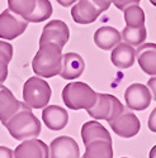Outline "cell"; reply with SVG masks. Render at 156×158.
Here are the masks:
<instances>
[{"label":"cell","mask_w":156,"mask_h":158,"mask_svg":"<svg viewBox=\"0 0 156 158\" xmlns=\"http://www.w3.org/2000/svg\"><path fill=\"white\" fill-rule=\"evenodd\" d=\"M92 2L94 3V5H95L102 13H104L106 10H108V8L110 6V4H114L115 0H92Z\"/></svg>","instance_id":"cell-27"},{"label":"cell","mask_w":156,"mask_h":158,"mask_svg":"<svg viewBox=\"0 0 156 158\" xmlns=\"http://www.w3.org/2000/svg\"><path fill=\"white\" fill-rule=\"evenodd\" d=\"M88 114L98 120H107L108 123H112L115 118H118L121 114L127 111L123 106V104L117 99L115 96L110 94H99L95 105L86 110Z\"/></svg>","instance_id":"cell-5"},{"label":"cell","mask_w":156,"mask_h":158,"mask_svg":"<svg viewBox=\"0 0 156 158\" xmlns=\"http://www.w3.org/2000/svg\"><path fill=\"white\" fill-rule=\"evenodd\" d=\"M122 158H127V157H122Z\"/></svg>","instance_id":"cell-34"},{"label":"cell","mask_w":156,"mask_h":158,"mask_svg":"<svg viewBox=\"0 0 156 158\" xmlns=\"http://www.w3.org/2000/svg\"><path fill=\"white\" fill-rule=\"evenodd\" d=\"M51 87L41 77H29L23 85V100L31 109H43L51 99Z\"/></svg>","instance_id":"cell-4"},{"label":"cell","mask_w":156,"mask_h":158,"mask_svg":"<svg viewBox=\"0 0 156 158\" xmlns=\"http://www.w3.org/2000/svg\"><path fill=\"white\" fill-rule=\"evenodd\" d=\"M0 158H14V152L8 147L0 146Z\"/></svg>","instance_id":"cell-29"},{"label":"cell","mask_w":156,"mask_h":158,"mask_svg":"<svg viewBox=\"0 0 156 158\" xmlns=\"http://www.w3.org/2000/svg\"><path fill=\"white\" fill-rule=\"evenodd\" d=\"M81 138H83V142L85 146L95 139H104V140L112 142V137L109 134V131L100 123L94 122V120L86 122L81 127Z\"/></svg>","instance_id":"cell-19"},{"label":"cell","mask_w":156,"mask_h":158,"mask_svg":"<svg viewBox=\"0 0 156 158\" xmlns=\"http://www.w3.org/2000/svg\"><path fill=\"white\" fill-rule=\"evenodd\" d=\"M121 39H122L121 33L115 28L109 27V25L100 27L94 33V43L104 51L113 49L115 46L121 43Z\"/></svg>","instance_id":"cell-18"},{"label":"cell","mask_w":156,"mask_h":158,"mask_svg":"<svg viewBox=\"0 0 156 158\" xmlns=\"http://www.w3.org/2000/svg\"><path fill=\"white\" fill-rule=\"evenodd\" d=\"M56 2L60 4V5H62V6H71L74 3H76L77 0H56Z\"/></svg>","instance_id":"cell-31"},{"label":"cell","mask_w":156,"mask_h":158,"mask_svg":"<svg viewBox=\"0 0 156 158\" xmlns=\"http://www.w3.org/2000/svg\"><path fill=\"white\" fill-rule=\"evenodd\" d=\"M42 119L48 129L58 131L66 127L69 122V114L58 105H48L42 111Z\"/></svg>","instance_id":"cell-15"},{"label":"cell","mask_w":156,"mask_h":158,"mask_svg":"<svg viewBox=\"0 0 156 158\" xmlns=\"http://www.w3.org/2000/svg\"><path fill=\"white\" fill-rule=\"evenodd\" d=\"M28 27V22L15 15L9 9H5L0 14V38L11 41L20 34Z\"/></svg>","instance_id":"cell-6"},{"label":"cell","mask_w":156,"mask_h":158,"mask_svg":"<svg viewBox=\"0 0 156 158\" xmlns=\"http://www.w3.org/2000/svg\"><path fill=\"white\" fill-rule=\"evenodd\" d=\"M69 38H70V31L66 23H63L62 20H58V19H54L43 27V31L40 38V44L55 43L58 47L63 48L65 44L67 43Z\"/></svg>","instance_id":"cell-8"},{"label":"cell","mask_w":156,"mask_h":158,"mask_svg":"<svg viewBox=\"0 0 156 158\" xmlns=\"http://www.w3.org/2000/svg\"><path fill=\"white\" fill-rule=\"evenodd\" d=\"M136 58L141 70L150 76H156V44L144 43L136 51Z\"/></svg>","instance_id":"cell-16"},{"label":"cell","mask_w":156,"mask_h":158,"mask_svg":"<svg viewBox=\"0 0 156 158\" xmlns=\"http://www.w3.org/2000/svg\"><path fill=\"white\" fill-rule=\"evenodd\" d=\"M109 125L114 134L122 138H132L137 135L141 128L138 118L131 111H124L118 118H115L112 123H109Z\"/></svg>","instance_id":"cell-9"},{"label":"cell","mask_w":156,"mask_h":158,"mask_svg":"<svg viewBox=\"0 0 156 158\" xmlns=\"http://www.w3.org/2000/svg\"><path fill=\"white\" fill-rule=\"evenodd\" d=\"M149 129L154 133H156V108L151 111L150 116H149Z\"/></svg>","instance_id":"cell-28"},{"label":"cell","mask_w":156,"mask_h":158,"mask_svg":"<svg viewBox=\"0 0 156 158\" xmlns=\"http://www.w3.org/2000/svg\"><path fill=\"white\" fill-rule=\"evenodd\" d=\"M150 3H151L154 6H156V0H150Z\"/></svg>","instance_id":"cell-33"},{"label":"cell","mask_w":156,"mask_h":158,"mask_svg":"<svg viewBox=\"0 0 156 158\" xmlns=\"http://www.w3.org/2000/svg\"><path fill=\"white\" fill-rule=\"evenodd\" d=\"M5 128L13 138L22 142L37 138L41 134V122L25 104L5 124Z\"/></svg>","instance_id":"cell-2"},{"label":"cell","mask_w":156,"mask_h":158,"mask_svg":"<svg viewBox=\"0 0 156 158\" xmlns=\"http://www.w3.org/2000/svg\"><path fill=\"white\" fill-rule=\"evenodd\" d=\"M13 46L8 42L0 41V84H3L8 77V64L13 58Z\"/></svg>","instance_id":"cell-25"},{"label":"cell","mask_w":156,"mask_h":158,"mask_svg":"<svg viewBox=\"0 0 156 158\" xmlns=\"http://www.w3.org/2000/svg\"><path fill=\"white\" fill-rule=\"evenodd\" d=\"M100 14L102 11L94 5L92 0H79L71 9V17L77 24H92Z\"/></svg>","instance_id":"cell-13"},{"label":"cell","mask_w":156,"mask_h":158,"mask_svg":"<svg viewBox=\"0 0 156 158\" xmlns=\"http://www.w3.org/2000/svg\"><path fill=\"white\" fill-rule=\"evenodd\" d=\"M149 158H156V144L151 148L150 154H149Z\"/></svg>","instance_id":"cell-32"},{"label":"cell","mask_w":156,"mask_h":158,"mask_svg":"<svg viewBox=\"0 0 156 158\" xmlns=\"http://www.w3.org/2000/svg\"><path fill=\"white\" fill-rule=\"evenodd\" d=\"M85 70V62L79 53L69 52L63 55L62 60V69L60 76L63 80H75L80 77Z\"/></svg>","instance_id":"cell-14"},{"label":"cell","mask_w":156,"mask_h":158,"mask_svg":"<svg viewBox=\"0 0 156 158\" xmlns=\"http://www.w3.org/2000/svg\"><path fill=\"white\" fill-rule=\"evenodd\" d=\"M112 63L118 69H129L132 67L136 60V49L135 47L129 46L127 43H119L112 49L110 55Z\"/></svg>","instance_id":"cell-17"},{"label":"cell","mask_w":156,"mask_h":158,"mask_svg":"<svg viewBox=\"0 0 156 158\" xmlns=\"http://www.w3.org/2000/svg\"><path fill=\"white\" fill-rule=\"evenodd\" d=\"M63 104L71 110H89L92 109L98 99V93L90 87L88 84L76 81L70 82L62 90Z\"/></svg>","instance_id":"cell-3"},{"label":"cell","mask_w":156,"mask_h":158,"mask_svg":"<svg viewBox=\"0 0 156 158\" xmlns=\"http://www.w3.org/2000/svg\"><path fill=\"white\" fill-rule=\"evenodd\" d=\"M14 158H50V148L41 139H28L14 149Z\"/></svg>","instance_id":"cell-12"},{"label":"cell","mask_w":156,"mask_h":158,"mask_svg":"<svg viewBox=\"0 0 156 158\" xmlns=\"http://www.w3.org/2000/svg\"><path fill=\"white\" fill-rule=\"evenodd\" d=\"M140 0H115L114 2V6L119 10H124L127 6L129 5H138Z\"/></svg>","instance_id":"cell-26"},{"label":"cell","mask_w":156,"mask_h":158,"mask_svg":"<svg viewBox=\"0 0 156 158\" xmlns=\"http://www.w3.org/2000/svg\"><path fill=\"white\" fill-rule=\"evenodd\" d=\"M50 158H80V148L71 137H57L50 144Z\"/></svg>","instance_id":"cell-10"},{"label":"cell","mask_w":156,"mask_h":158,"mask_svg":"<svg viewBox=\"0 0 156 158\" xmlns=\"http://www.w3.org/2000/svg\"><path fill=\"white\" fill-rule=\"evenodd\" d=\"M81 158H113L112 142L95 139L85 146V153Z\"/></svg>","instance_id":"cell-20"},{"label":"cell","mask_w":156,"mask_h":158,"mask_svg":"<svg viewBox=\"0 0 156 158\" xmlns=\"http://www.w3.org/2000/svg\"><path fill=\"white\" fill-rule=\"evenodd\" d=\"M52 11H54V9H52L50 0H36V9L25 20L28 23L45 22L52 15Z\"/></svg>","instance_id":"cell-24"},{"label":"cell","mask_w":156,"mask_h":158,"mask_svg":"<svg viewBox=\"0 0 156 158\" xmlns=\"http://www.w3.org/2000/svg\"><path fill=\"white\" fill-rule=\"evenodd\" d=\"M123 42L132 46V47H140L145 43L147 38V31L146 27L142 28H131V27H124L121 32Z\"/></svg>","instance_id":"cell-22"},{"label":"cell","mask_w":156,"mask_h":158,"mask_svg":"<svg viewBox=\"0 0 156 158\" xmlns=\"http://www.w3.org/2000/svg\"><path fill=\"white\" fill-rule=\"evenodd\" d=\"M23 105L6 86L0 84V122L4 127L23 108Z\"/></svg>","instance_id":"cell-11"},{"label":"cell","mask_w":156,"mask_h":158,"mask_svg":"<svg viewBox=\"0 0 156 158\" xmlns=\"http://www.w3.org/2000/svg\"><path fill=\"white\" fill-rule=\"evenodd\" d=\"M8 6L15 15L27 19L36 9V0H8Z\"/></svg>","instance_id":"cell-23"},{"label":"cell","mask_w":156,"mask_h":158,"mask_svg":"<svg viewBox=\"0 0 156 158\" xmlns=\"http://www.w3.org/2000/svg\"><path fill=\"white\" fill-rule=\"evenodd\" d=\"M62 60L63 55L61 47L55 43H42L32 61L33 72L46 78L57 76L61 73Z\"/></svg>","instance_id":"cell-1"},{"label":"cell","mask_w":156,"mask_h":158,"mask_svg":"<svg viewBox=\"0 0 156 158\" xmlns=\"http://www.w3.org/2000/svg\"><path fill=\"white\" fill-rule=\"evenodd\" d=\"M151 91L144 84L135 82L129 85L124 91V100L127 108L135 111H142L150 106L151 104Z\"/></svg>","instance_id":"cell-7"},{"label":"cell","mask_w":156,"mask_h":158,"mask_svg":"<svg viewBox=\"0 0 156 158\" xmlns=\"http://www.w3.org/2000/svg\"><path fill=\"white\" fill-rule=\"evenodd\" d=\"M123 17L126 22V27L131 28H142L145 27V11L138 5H129L123 10Z\"/></svg>","instance_id":"cell-21"},{"label":"cell","mask_w":156,"mask_h":158,"mask_svg":"<svg viewBox=\"0 0 156 158\" xmlns=\"http://www.w3.org/2000/svg\"><path fill=\"white\" fill-rule=\"evenodd\" d=\"M147 87L150 89V91H151V95H152L154 100L156 101V76L151 77L150 80L147 81Z\"/></svg>","instance_id":"cell-30"}]
</instances>
